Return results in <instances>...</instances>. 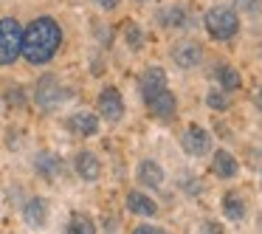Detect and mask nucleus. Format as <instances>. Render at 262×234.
I'll return each mask as SVG.
<instances>
[{
  "label": "nucleus",
  "instance_id": "nucleus-15",
  "mask_svg": "<svg viewBox=\"0 0 262 234\" xmlns=\"http://www.w3.org/2000/svg\"><path fill=\"white\" fill-rule=\"evenodd\" d=\"M34 166H37V172H40L42 178H48V181H54L57 175H62V158L54 155V153H40L37 161H34Z\"/></svg>",
  "mask_w": 262,
  "mask_h": 234
},
{
  "label": "nucleus",
  "instance_id": "nucleus-25",
  "mask_svg": "<svg viewBox=\"0 0 262 234\" xmlns=\"http://www.w3.org/2000/svg\"><path fill=\"white\" fill-rule=\"evenodd\" d=\"M203 234H223V226L217 220H203Z\"/></svg>",
  "mask_w": 262,
  "mask_h": 234
},
{
  "label": "nucleus",
  "instance_id": "nucleus-23",
  "mask_svg": "<svg viewBox=\"0 0 262 234\" xmlns=\"http://www.w3.org/2000/svg\"><path fill=\"white\" fill-rule=\"evenodd\" d=\"M234 6L245 14H259L262 12V0H234Z\"/></svg>",
  "mask_w": 262,
  "mask_h": 234
},
{
  "label": "nucleus",
  "instance_id": "nucleus-28",
  "mask_svg": "<svg viewBox=\"0 0 262 234\" xmlns=\"http://www.w3.org/2000/svg\"><path fill=\"white\" fill-rule=\"evenodd\" d=\"M254 104H256V110L262 113V88H256V91H254Z\"/></svg>",
  "mask_w": 262,
  "mask_h": 234
},
{
  "label": "nucleus",
  "instance_id": "nucleus-13",
  "mask_svg": "<svg viewBox=\"0 0 262 234\" xmlns=\"http://www.w3.org/2000/svg\"><path fill=\"white\" fill-rule=\"evenodd\" d=\"M138 183L147 189H158L161 183H164V169H161V164H155V161H141L138 164Z\"/></svg>",
  "mask_w": 262,
  "mask_h": 234
},
{
  "label": "nucleus",
  "instance_id": "nucleus-22",
  "mask_svg": "<svg viewBox=\"0 0 262 234\" xmlns=\"http://www.w3.org/2000/svg\"><path fill=\"white\" fill-rule=\"evenodd\" d=\"M3 102H6L9 108H23V104H26L23 88H17V85H14V88H9V91L3 93Z\"/></svg>",
  "mask_w": 262,
  "mask_h": 234
},
{
  "label": "nucleus",
  "instance_id": "nucleus-16",
  "mask_svg": "<svg viewBox=\"0 0 262 234\" xmlns=\"http://www.w3.org/2000/svg\"><path fill=\"white\" fill-rule=\"evenodd\" d=\"M237 169H239V164H237V158H234L228 150H217L214 153V172L220 178H234L237 175Z\"/></svg>",
  "mask_w": 262,
  "mask_h": 234
},
{
  "label": "nucleus",
  "instance_id": "nucleus-5",
  "mask_svg": "<svg viewBox=\"0 0 262 234\" xmlns=\"http://www.w3.org/2000/svg\"><path fill=\"white\" fill-rule=\"evenodd\" d=\"M181 147H183L186 155L200 158V155H206L211 150V138H209V133H206L200 124H189L186 130H183V136H181Z\"/></svg>",
  "mask_w": 262,
  "mask_h": 234
},
{
  "label": "nucleus",
  "instance_id": "nucleus-12",
  "mask_svg": "<svg viewBox=\"0 0 262 234\" xmlns=\"http://www.w3.org/2000/svg\"><path fill=\"white\" fill-rule=\"evenodd\" d=\"M76 172H79L85 181H99V175H102V164H99L96 153L82 150V153L76 155Z\"/></svg>",
  "mask_w": 262,
  "mask_h": 234
},
{
  "label": "nucleus",
  "instance_id": "nucleus-2",
  "mask_svg": "<svg viewBox=\"0 0 262 234\" xmlns=\"http://www.w3.org/2000/svg\"><path fill=\"white\" fill-rule=\"evenodd\" d=\"M206 31H209L214 40H234L239 31V17L234 9L228 6H214L206 12Z\"/></svg>",
  "mask_w": 262,
  "mask_h": 234
},
{
  "label": "nucleus",
  "instance_id": "nucleus-24",
  "mask_svg": "<svg viewBox=\"0 0 262 234\" xmlns=\"http://www.w3.org/2000/svg\"><path fill=\"white\" fill-rule=\"evenodd\" d=\"M124 37H127V42H130L133 48H141V40H144V37H141V31H138L136 23H127V26H124Z\"/></svg>",
  "mask_w": 262,
  "mask_h": 234
},
{
  "label": "nucleus",
  "instance_id": "nucleus-9",
  "mask_svg": "<svg viewBox=\"0 0 262 234\" xmlns=\"http://www.w3.org/2000/svg\"><path fill=\"white\" fill-rule=\"evenodd\" d=\"M124 203H127V209L133 211V215H141V217H152L155 211H158V203H155L149 195H144V192H127V198H124Z\"/></svg>",
  "mask_w": 262,
  "mask_h": 234
},
{
  "label": "nucleus",
  "instance_id": "nucleus-11",
  "mask_svg": "<svg viewBox=\"0 0 262 234\" xmlns=\"http://www.w3.org/2000/svg\"><path fill=\"white\" fill-rule=\"evenodd\" d=\"M46 217H48V203L42 198H29L23 206V220L29 223V226L40 228L46 226Z\"/></svg>",
  "mask_w": 262,
  "mask_h": 234
},
{
  "label": "nucleus",
  "instance_id": "nucleus-7",
  "mask_svg": "<svg viewBox=\"0 0 262 234\" xmlns=\"http://www.w3.org/2000/svg\"><path fill=\"white\" fill-rule=\"evenodd\" d=\"M99 113L107 121H119L124 116V99H121V93L116 88H104L99 93Z\"/></svg>",
  "mask_w": 262,
  "mask_h": 234
},
{
  "label": "nucleus",
  "instance_id": "nucleus-18",
  "mask_svg": "<svg viewBox=\"0 0 262 234\" xmlns=\"http://www.w3.org/2000/svg\"><path fill=\"white\" fill-rule=\"evenodd\" d=\"M217 82L223 85V91H237V88L243 85V76H239V71L231 68V65H220V68H217Z\"/></svg>",
  "mask_w": 262,
  "mask_h": 234
},
{
  "label": "nucleus",
  "instance_id": "nucleus-8",
  "mask_svg": "<svg viewBox=\"0 0 262 234\" xmlns=\"http://www.w3.org/2000/svg\"><path fill=\"white\" fill-rule=\"evenodd\" d=\"M147 108H149V113H152V116L169 121V119H175V113H178V99L164 88L161 93H155V96L147 99Z\"/></svg>",
  "mask_w": 262,
  "mask_h": 234
},
{
  "label": "nucleus",
  "instance_id": "nucleus-19",
  "mask_svg": "<svg viewBox=\"0 0 262 234\" xmlns=\"http://www.w3.org/2000/svg\"><path fill=\"white\" fill-rule=\"evenodd\" d=\"M68 234H96V226H93V220L88 215H71L68 220Z\"/></svg>",
  "mask_w": 262,
  "mask_h": 234
},
{
  "label": "nucleus",
  "instance_id": "nucleus-1",
  "mask_svg": "<svg viewBox=\"0 0 262 234\" xmlns=\"http://www.w3.org/2000/svg\"><path fill=\"white\" fill-rule=\"evenodd\" d=\"M62 46V29L54 17H37L29 29L23 31V46L20 54L26 57V62L31 65H46Z\"/></svg>",
  "mask_w": 262,
  "mask_h": 234
},
{
  "label": "nucleus",
  "instance_id": "nucleus-3",
  "mask_svg": "<svg viewBox=\"0 0 262 234\" xmlns=\"http://www.w3.org/2000/svg\"><path fill=\"white\" fill-rule=\"evenodd\" d=\"M20 46H23V29L14 17L0 20V65H12L20 57Z\"/></svg>",
  "mask_w": 262,
  "mask_h": 234
},
{
  "label": "nucleus",
  "instance_id": "nucleus-10",
  "mask_svg": "<svg viewBox=\"0 0 262 234\" xmlns=\"http://www.w3.org/2000/svg\"><path fill=\"white\" fill-rule=\"evenodd\" d=\"M138 88H141V96H144V102H147L149 96H155V93H161L166 88V74L161 68H149V71H144V76H141V82H138Z\"/></svg>",
  "mask_w": 262,
  "mask_h": 234
},
{
  "label": "nucleus",
  "instance_id": "nucleus-20",
  "mask_svg": "<svg viewBox=\"0 0 262 234\" xmlns=\"http://www.w3.org/2000/svg\"><path fill=\"white\" fill-rule=\"evenodd\" d=\"M161 23H164V26H172V29H181V26H186L189 20H186V12H183L181 6H175V9H166V12H161Z\"/></svg>",
  "mask_w": 262,
  "mask_h": 234
},
{
  "label": "nucleus",
  "instance_id": "nucleus-4",
  "mask_svg": "<svg viewBox=\"0 0 262 234\" xmlns=\"http://www.w3.org/2000/svg\"><path fill=\"white\" fill-rule=\"evenodd\" d=\"M34 99L42 110H54L68 99V91L62 88V82L57 79L54 74H46L40 82H37V91H34Z\"/></svg>",
  "mask_w": 262,
  "mask_h": 234
},
{
  "label": "nucleus",
  "instance_id": "nucleus-27",
  "mask_svg": "<svg viewBox=\"0 0 262 234\" xmlns=\"http://www.w3.org/2000/svg\"><path fill=\"white\" fill-rule=\"evenodd\" d=\"M119 3H121V0H96V6H102L104 12H113V9L119 6Z\"/></svg>",
  "mask_w": 262,
  "mask_h": 234
},
{
  "label": "nucleus",
  "instance_id": "nucleus-6",
  "mask_svg": "<svg viewBox=\"0 0 262 234\" xmlns=\"http://www.w3.org/2000/svg\"><path fill=\"white\" fill-rule=\"evenodd\" d=\"M172 59H175L181 68H198L200 59H203V46L194 40H181L172 48Z\"/></svg>",
  "mask_w": 262,
  "mask_h": 234
},
{
  "label": "nucleus",
  "instance_id": "nucleus-17",
  "mask_svg": "<svg viewBox=\"0 0 262 234\" xmlns=\"http://www.w3.org/2000/svg\"><path fill=\"white\" fill-rule=\"evenodd\" d=\"M223 211H226V217L234 223L245 220V200L239 198L237 192H228L226 198H223Z\"/></svg>",
  "mask_w": 262,
  "mask_h": 234
},
{
  "label": "nucleus",
  "instance_id": "nucleus-26",
  "mask_svg": "<svg viewBox=\"0 0 262 234\" xmlns=\"http://www.w3.org/2000/svg\"><path fill=\"white\" fill-rule=\"evenodd\" d=\"M133 234H166V231H164V228H158V226H149V223H147V226H138Z\"/></svg>",
  "mask_w": 262,
  "mask_h": 234
},
{
  "label": "nucleus",
  "instance_id": "nucleus-21",
  "mask_svg": "<svg viewBox=\"0 0 262 234\" xmlns=\"http://www.w3.org/2000/svg\"><path fill=\"white\" fill-rule=\"evenodd\" d=\"M206 104H209L211 110H217V113H223V110L231 108V99H228L223 91H209L206 93Z\"/></svg>",
  "mask_w": 262,
  "mask_h": 234
},
{
  "label": "nucleus",
  "instance_id": "nucleus-14",
  "mask_svg": "<svg viewBox=\"0 0 262 234\" xmlns=\"http://www.w3.org/2000/svg\"><path fill=\"white\" fill-rule=\"evenodd\" d=\"M68 130L76 136H96L99 133V119L93 113H74L68 119Z\"/></svg>",
  "mask_w": 262,
  "mask_h": 234
}]
</instances>
